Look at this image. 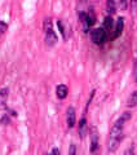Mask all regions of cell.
<instances>
[{"label": "cell", "instance_id": "1", "mask_svg": "<svg viewBox=\"0 0 137 155\" xmlns=\"http://www.w3.org/2000/svg\"><path fill=\"white\" fill-rule=\"evenodd\" d=\"M131 118L129 113H124L123 116L120 119H118L114 123V125L110 129V137H109V142H107V150L110 153H115L118 150L119 145L123 140V130H124V123Z\"/></svg>", "mask_w": 137, "mask_h": 155}, {"label": "cell", "instance_id": "2", "mask_svg": "<svg viewBox=\"0 0 137 155\" xmlns=\"http://www.w3.org/2000/svg\"><path fill=\"white\" fill-rule=\"evenodd\" d=\"M44 30H45V44L48 47H53L57 43L58 38L56 35L55 30L52 27V22L51 19H45V23H44Z\"/></svg>", "mask_w": 137, "mask_h": 155}, {"label": "cell", "instance_id": "3", "mask_svg": "<svg viewBox=\"0 0 137 155\" xmlns=\"http://www.w3.org/2000/svg\"><path fill=\"white\" fill-rule=\"evenodd\" d=\"M91 39L96 45H102V44H105V41L109 38H107L106 32L102 27H96L91 31Z\"/></svg>", "mask_w": 137, "mask_h": 155}, {"label": "cell", "instance_id": "4", "mask_svg": "<svg viewBox=\"0 0 137 155\" xmlns=\"http://www.w3.org/2000/svg\"><path fill=\"white\" fill-rule=\"evenodd\" d=\"M99 149V132H97L96 127L91 128V151L92 154L97 151Z\"/></svg>", "mask_w": 137, "mask_h": 155}, {"label": "cell", "instance_id": "5", "mask_svg": "<svg viewBox=\"0 0 137 155\" xmlns=\"http://www.w3.org/2000/svg\"><path fill=\"white\" fill-rule=\"evenodd\" d=\"M66 123L68 128H74L76 123V111L74 107H68L66 111Z\"/></svg>", "mask_w": 137, "mask_h": 155}, {"label": "cell", "instance_id": "6", "mask_svg": "<svg viewBox=\"0 0 137 155\" xmlns=\"http://www.w3.org/2000/svg\"><path fill=\"white\" fill-rule=\"evenodd\" d=\"M123 28H124V17H119L116 19L115 25H114V34H112V39H118L122 32H123Z\"/></svg>", "mask_w": 137, "mask_h": 155}, {"label": "cell", "instance_id": "7", "mask_svg": "<svg viewBox=\"0 0 137 155\" xmlns=\"http://www.w3.org/2000/svg\"><path fill=\"white\" fill-rule=\"evenodd\" d=\"M114 21H112V18H111V16H107L106 18H105V21H104V26H102V28L105 30V32H106V35H107V38L110 36V34L114 31Z\"/></svg>", "mask_w": 137, "mask_h": 155}, {"label": "cell", "instance_id": "8", "mask_svg": "<svg viewBox=\"0 0 137 155\" xmlns=\"http://www.w3.org/2000/svg\"><path fill=\"white\" fill-rule=\"evenodd\" d=\"M67 94H68L67 85H65V84L57 85V88H56V96H57L58 100H65L66 97H67Z\"/></svg>", "mask_w": 137, "mask_h": 155}, {"label": "cell", "instance_id": "9", "mask_svg": "<svg viewBox=\"0 0 137 155\" xmlns=\"http://www.w3.org/2000/svg\"><path fill=\"white\" fill-rule=\"evenodd\" d=\"M87 130H88V124H87V119L85 118H82L80 122H79V125H78V133L80 134L82 138L85 137L87 134Z\"/></svg>", "mask_w": 137, "mask_h": 155}, {"label": "cell", "instance_id": "10", "mask_svg": "<svg viewBox=\"0 0 137 155\" xmlns=\"http://www.w3.org/2000/svg\"><path fill=\"white\" fill-rule=\"evenodd\" d=\"M137 105V91H135L133 93H131L128 101H127V106L128 107H135Z\"/></svg>", "mask_w": 137, "mask_h": 155}, {"label": "cell", "instance_id": "11", "mask_svg": "<svg viewBox=\"0 0 137 155\" xmlns=\"http://www.w3.org/2000/svg\"><path fill=\"white\" fill-rule=\"evenodd\" d=\"M106 9H107V13L110 14H114L115 12H116V8H115V3L112 2V0H110V2H107V4H106Z\"/></svg>", "mask_w": 137, "mask_h": 155}, {"label": "cell", "instance_id": "12", "mask_svg": "<svg viewBox=\"0 0 137 155\" xmlns=\"http://www.w3.org/2000/svg\"><path fill=\"white\" fill-rule=\"evenodd\" d=\"M57 26L60 27V31H61V34H62V36L66 39V34H65V28H63V26H62V21H58V22H57Z\"/></svg>", "mask_w": 137, "mask_h": 155}, {"label": "cell", "instance_id": "13", "mask_svg": "<svg viewBox=\"0 0 137 155\" xmlns=\"http://www.w3.org/2000/svg\"><path fill=\"white\" fill-rule=\"evenodd\" d=\"M133 78H135V81H137V60L135 62V67H133Z\"/></svg>", "mask_w": 137, "mask_h": 155}, {"label": "cell", "instance_id": "14", "mask_svg": "<svg viewBox=\"0 0 137 155\" xmlns=\"http://www.w3.org/2000/svg\"><path fill=\"white\" fill-rule=\"evenodd\" d=\"M7 30V25H4V22H0V34Z\"/></svg>", "mask_w": 137, "mask_h": 155}, {"label": "cell", "instance_id": "15", "mask_svg": "<svg viewBox=\"0 0 137 155\" xmlns=\"http://www.w3.org/2000/svg\"><path fill=\"white\" fill-rule=\"evenodd\" d=\"M70 155H76V153H75V145H71V154Z\"/></svg>", "mask_w": 137, "mask_h": 155}]
</instances>
